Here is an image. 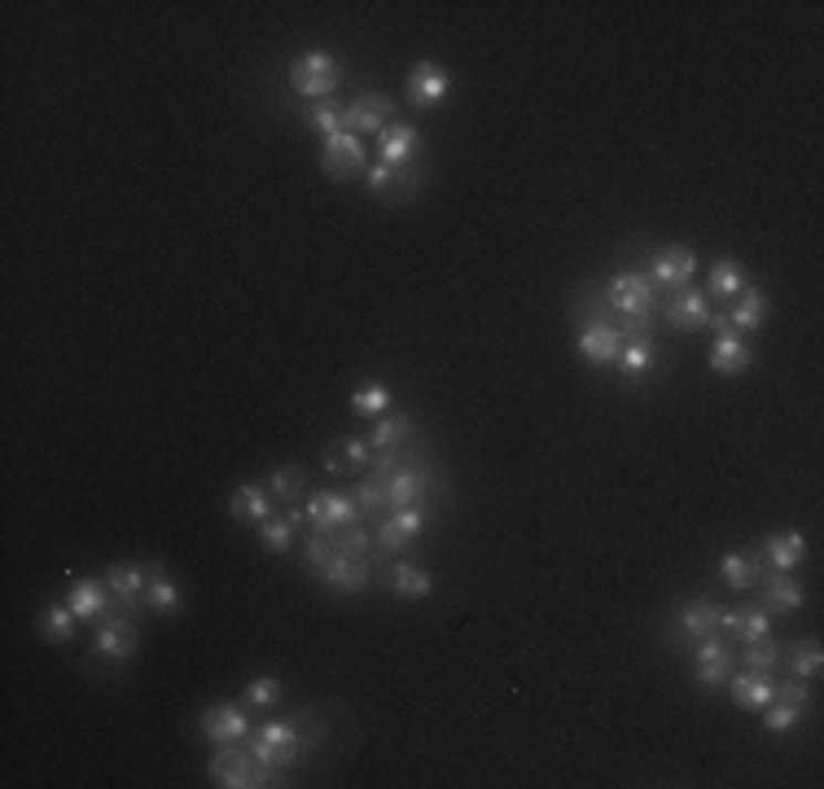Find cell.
<instances>
[{"label": "cell", "mask_w": 824, "mask_h": 789, "mask_svg": "<svg viewBox=\"0 0 824 789\" xmlns=\"http://www.w3.org/2000/svg\"><path fill=\"white\" fill-rule=\"evenodd\" d=\"M601 299L614 316V325L623 321V330L632 339H645L649 334V321H654V303H658V290L649 286L645 272L627 268V272H614L605 286H601Z\"/></svg>", "instance_id": "1"}, {"label": "cell", "mask_w": 824, "mask_h": 789, "mask_svg": "<svg viewBox=\"0 0 824 789\" xmlns=\"http://www.w3.org/2000/svg\"><path fill=\"white\" fill-rule=\"evenodd\" d=\"M207 777L220 789H268V786H285L277 768H263L250 750H237L233 746H220L207 764Z\"/></svg>", "instance_id": "2"}, {"label": "cell", "mask_w": 824, "mask_h": 789, "mask_svg": "<svg viewBox=\"0 0 824 789\" xmlns=\"http://www.w3.org/2000/svg\"><path fill=\"white\" fill-rule=\"evenodd\" d=\"M303 746H307V737H303V728H299L294 719H272V724H263V728L250 737V755H254L263 768H277V772H285V768L299 759Z\"/></svg>", "instance_id": "3"}, {"label": "cell", "mask_w": 824, "mask_h": 789, "mask_svg": "<svg viewBox=\"0 0 824 789\" xmlns=\"http://www.w3.org/2000/svg\"><path fill=\"white\" fill-rule=\"evenodd\" d=\"M338 84H343V66H338L334 53L312 49V53H299V58L290 62V89H294L299 97H316V102H325Z\"/></svg>", "instance_id": "4"}, {"label": "cell", "mask_w": 824, "mask_h": 789, "mask_svg": "<svg viewBox=\"0 0 824 789\" xmlns=\"http://www.w3.org/2000/svg\"><path fill=\"white\" fill-rule=\"evenodd\" d=\"M430 491H435L430 456H417V460L399 465L395 474H386V505H390V513H395V509H417V505H426Z\"/></svg>", "instance_id": "5"}, {"label": "cell", "mask_w": 824, "mask_h": 789, "mask_svg": "<svg viewBox=\"0 0 824 789\" xmlns=\"http://www.w3.org/2000/svg\"><path fill=\"white\" fill-rule=\"evenodd\" d=\"M303 509H307V522L316 536H334V531L359 522V505L347 491H312V496H303Z\"/></svg>", "instance_id": "6"}, {"label": "cell", "mask_w": 824, "mask_h": 789, "mask_svg": "<svg viewBox=\"0 0 824 789\" xmlns=\"http://www.w3.org/2000/svg\"><path fill=\"white\" fill-rule=\"evenodd\" d=\"M421 180H426V167L421 163H404V167H386V163H373L368 172H364V185H368V194L373 198H382V203H408L417 189H421Z\"/></svg>", "instance_id": "7"}, {"label": "cell", "mask_w": 824, "mask_h": 789, "mask_svg": "<svg viewBox=\"0 0 824 789\" xmlns=\"http://www.w3.org/2000/svg\"><path fill=\"white\" fill-rule=\"evenodd\" d=\"M693 272H698V250L693 246H658L654 255H649V286L658 290H685L689 281H693Z\"/></svg>", "instance_id": "8"}, {"label": "cell", "mask_w": 824, "mask_h": 789, "mask_svg": "<svg viewBox=\"0 0 824 789\" xmlns=\"http://www.w3.org/2000/svg\"><path fill=\"white\" fill-rule=\"evenodd\" d=\"M136 641H140L136 619L123 614L115 605V610L97 623V632H93V654H97V658H111V663H127V658L136 654Z\"/></svg>", "instance_id": "9"}, {"label": "cell", "mask_w": 824, "mask_h": 789, "mask_svg": "<svg viewBox=\"0 0 824 789\" xmlns=\"http://www.w3.org/2000/svg\"><path fill=\"white\" fill-rule=\"evenodd\" d=\"M426 522H430L426 505H417V509H395L390 518L377 522V531H373V549H377V553H404V549L417 544V536L426 531Z\"/></svg>", "instance_id": "10"}, {"label": "cell", "mask_w": 824, "mask_h": 789, "mask_svg": "<svg viewBox=\"0 0 824 789\" xmlns=\"http://www.w3.org/2000/svg\"><path fill=\"white\" fill-rule=\"evenodd\" d=\"M321 167H325L330 180H352L359 172H368V149L355 132H334V136H325Z\"/></svg>", "instance_id": "11"}, {"label": "cell", "mask_w": 824, "mask_h": 789, "mask_svg": "<svg viewBox=\"0 0 824 789\" xmlns=\"http://www.w3.org/2000/svg\"><path fill=\"white\" fill-rule=\"evenodd\" d=\"M719 619H723V610L715 605V596H693V601H680L676 605V614H671V645H680V641H707V636H715L719 632Z\"/></svg>", "instance_id": "12"}, {"label": "cell", "mask_w": 824, "mask_h": 789, "mask_svg": "<svg viewBox=\"0 0 824 789\" xmlns=\"http://www.w3.org/2000/svg\"><path fill=\"white\" fill-rule=\"evenodd\" d=\"M145 583H149V565H136V562H115L106 570V588L115 596V605L123 614H140L145 605Z\"/></svg>", "instance_id": "13"}, {"label": "cell", "mask_w": 824, "mask_h": 789, "mask_svg": "<svg viewBox=\"0 0 824 789\" xmlns=\"http://www.w3.org/2000/svg\"><path fill=\"white\" fill-rule=\"evenodd\" d=\"M312 574H316L325 588L355 596V592H364V588L373 583V562H368V558H347V553H334L330 562L316 565Z\"/></svg>", "instance_id": "14"}, {"label": "cell", "mask_w": 824, "mask_h": 789, "mask_svg": "<svg viewBox=\"0 0 824 789\" xmlns=\"http://www.w3.org/2000/svg\"><path fill=\"white\" fill-rule=\"evenodd\" d=\"M732 667H737V654L728 650V641H719V632L707 636V641H698V650H693V679H698L702 688L728 684Z\"/></svg>", "instance_id": "15"}, {"label": "cell", "mask_w": 824, "mask_h": 789, "mask_svg": "<svg viewBox=\"0 0 824 789\" xmlns=\"http://www.w3.org/2000/svg\"><path fill=\"white\" fill-rule=\"evenodd\" d=\"M452 93V75L439 66V62H417L408 71V102L417 111H435L444 97Z\"/></svg>", "instance_id": "16"}, {"label": "cell", "mask_w": 824, "mask_h": 789, "mask_svg": "<svg viewBox=\"0 0 824 789\" xmlns=\"http://www.w3.org/2000/svg\"><path fill=\"white\" fill-rule=\"evenodd\" d=\"M198 728H202V737H207L211 746H233V741H241V737L250 733L246 710H241L237 702H216V706H207L202 719H198Z\"/></svg>", "instance_id": "17"}, {"label": "cell", "mask_w": 824, "mask_h": 789, "mask_svg": "<svg viewBox=\"0 0 824 789\" xmlns=\"http://www.w3.org/2000/svg\"><path fill=\"white\" fill-rule=\"evenodd\" d=\"M663 321L671 330H707L710 325V299L702 290H667Z\"/></svg>", "instance_id": "18"}, {"label": "cell", "mask_w": 824, "mask_h": 789, "mask_svg": "<svg viewBox=\"0 0 824 789\" xmlns=\"http://www.w3.org/2000/svg\"><path fill=\"white\" fill-rule=\"evenodd\" d=\"M386 114H395V102L386 93H359L343 106V132H382L386 127Z\"/></svg>", "instance_id": "19"}, {"label": "cell", "mask_w": 824, "mask_h": 789, "mask_svg": "<svg viewBox=\"0 0 824 789\" xmlns=\"http://www.w3.org/2000/svg\"><path fill=\"white\" fill-rule=\"evenodd\" d=\"M421 158V132L408 127V123H386L377 132V163L386 167H404V163H417Z\"/></svg>", "instance_id": "20"}, {"label": "cell", "mask_w": 824, "mask_h": 789, "mask_svg": "<svg viewBox=\"0 0 824 789\" xmlns=\"http://www.w3.org/2000/svg\"><path fill=\"white\" fill-rule=\"evenodd\" d=\"M111 601H115V596H111L106 579H102V583H97V579H75L71 592H66V605L75 610L80 623H102V619L115 610Z\"/></svg>", "instance_id": "21"}, {"label": "cell", "mask_w": 824, "mask_h": 789, "mask_svg": "<svg viewBox=\"0 0 824 789\" xmlns=\"http://www.w3.org/2000/svg\"><path fill=\"white\" fill-rule=\"evenodd\" d=\"M768 570H772V565L763 558V544H754L750 553H723V558H719V579H723L728 588H737V592L754 588Z\"/></svg>", "instance_id": "22"}, {"label": "cell", "mask_w": 824, "mask_h": 789, "mask_svg": "<svg viewBox=\"0 0 824 789\" xmlns=\"http://www.w3.org/2000/svg\"><path fill=\"white\" fill-rule=\"evenodd\" d=\"M750 360H754V351H750V342L741 339L737 330L715 334V346H710V373H719V377H737V373L750 368Z\"/></svg>", "instance_id": "23"}, {"label": "cell", "mask_w": 824, "mask_h": 789, "mask_svg": "<svg viewBox=\"0 0 824 789\" xmlns=\"http://www.w3.org/2000/svg\"><path fill=\"white\" fill-rule=\"evenodd\" d=\"M759 583H763L759 610H768V614H794V610H803V588L790 579V570H768Z\"/></svg>", "instance_id": "24"}, {"label": "cell", "mask_w": 824, "mask_h": 789, "mask_svg": "<svg viewBox=\"0 0 824 789\" xmlns=\"http://www.w3.org/2000/svg\"><path fill=\"white\" fill-rule=\"evenodd\" d=\"M618 346H623V334L614 325H584L580 330V355L592 368H605L618 360Z\"/></svg>", "instance_id": "25"}, {"label": "cell", "mask_w": 824, "mask_h": 789, "mask_svg": "<svg viewBox=\"0 0 824 789\" xmlns=\"http://www.w3.org/2000/svg\"><path fill=\"white\" fill-rule=\"evenodd\" d=\"M229 513H233L237 522H263V518H272V491L263 482L237 487L233 496H229Z\"/></svg>", "instance_id": "26"}, {"label": "cell", "mask_w": 824, "mask_h": 789, "mask_svg": "<svg viewBox=\"0 0 824 789\" xmlns=\"http://www.w3.org/2000/svg\"><path fill=\"white\" fill-rule=\"evenodd\" d=\"M763 321H768V299H763V290L745 286V290H741V294L732 299L728 325H732L737 334H750V330H763Z\"/></svg>", "instance_id": "27"}, {"label": "cell", "mask_w": 824, "mask_h": 789, "mask_svg": "<svg viewBox=\"0 0 824 789\" xmlns=\"http://www.w3.org/2000/svg\"><path fill=\"white\" fill-rule=\"evenodd\" d=\"M803 553H807L803 531H776V536L763 540V558H768L772 570H794V565L803 562Z\"/></svg>", "instance_id": "28"}, {"label": "cell", "mask_w": 824, "mask_h": 789, "mask_svg": "<svg viewBox=\"0 0 824 789\" xmlns=\"http://www.w3.org/2000/svg\"><path fill=\"white\" fill-rule=\"evenodd\" d=\"M417 439V422L413 417H377L373 430H368V444L373 451H390V448H408Z\"/></svg>", "instance_id": "29"}, {"label": "cell", "mask_w": 824, "mask_h": 789, "mask_svg": "<svg viewBox=\"0 0 824 789\" xmlns=\"http://www.w3.org/2000/svg\"><path fill=\"white\" fill-rule=\"evenodd\" d=\"M386 583H390V592H395V596H408V601H421V596H430V592H435L430 570H421V565H413V562H395V565H390Z\"/></svg>", "instance_id": "30"}, {"label": "cell", "mask_w": 824, "mask_h": 789, "mask_svg": "<svg viewBox=\"0 0 824 789\" xmlns=\"http://www.w3.org/2000/svg\"><path fill=\"white\" fill-rule=\"evenodd\" d=\"M618 373L627 377V382H636V377H645L654 364H658V351H654V339L645 334V339H627L623 346H618Z\"/></svg>", "instance_id": "31"}, {"label": "cell", "mask_w": 824, "mask_h": 789, "mask_svg": "<svg viewBox=\"0 0 824 789\" xmlns=\"http://www.w3.org/2000/svg\"><path fill=\"white\" fill-rule=\"evenodd\" d=\"M728 693H732L737 706H745V710H763V706L772 702V679L741 667V676L728 679Z\"/></svg>", "instance_id": "32"}, {"label": "cell", "mask_w": 824, "mask_h": 789, "mask_svg": "<svg viewBox=\"0 0 824 789\" xmlns=\"http://www.w3.org/2000/svg\"><path fill=\"white\" fill-rule=\"evenodd\" d=\"M364 465H373V444H364V439H338V444L325 448V469L330 474H352V469H364Z\"/></svg>", "instance_id": "33"}, {"label": "cell", "mask_w": 824, "mask_h": 789, "mask_svg": "<svg viewBox=\"0 0 824 789\" xmlns=\"http://www.w3.org/2000/svg\"><path fill=\"white\" fill-rule=\"evenodd\" d=\"M145 605L154 614H180V588L167 579L163 565H149V583H145Z\"/></svg>", "instance_id": "34"}, {"label": "cell", "mask_w": 824, "mask_h": 789, "mask_svg": "<svg viewBox=\"0 0 824 789\" xmlns=\"http://www.w3.org/2000/svg\"><path fill=\"white\" fill-rule=\"evenodd\" d=\"M719 632H732L741 645L750 641H763L772 632V614L768 610H745V614H723L719 619Z\"/></svg>", "instance_id": "35"}, {"label": "cell", "mask_w": 824, "mask_h": 789, "mask_svg": "<svg viewBox=\"0 0 824 789\" xmlns=\"http://www.w3.org/2000/svg\"><path fill=\"white\" fill-rule=\"evenodd\" d=\"M268 491L277 505H299L307 496V474L299 465H277L272 478H268Z\"/></svg>", "instance_id": "36"}, {"label": "cell", "mask_w": 824, "mask_h": 789, "mask_svg": "<svg viewBox=\"0 0 824 789\" xmlns=\"http://www.w3.org/2000/svg\"><path fill=\"white\" fill-rule=\"evenodd\" d=\"M40 636L49 641V645H66L71 636H75V610L62 601V605H49L44 614H40Z\"/></svg>", "instance_id": "37"}, {"label": "cell", "mask_w": 824, "mask_h": 789, "mask_svg": "<svg viewBox=\"0 0 824 789\" xmlns=\"http://www.w3.org/2000/svg\"><path fill=\"white\" fill-rule=\"evenodd\" d=\"M745 286H750V281H745V268H741L737 259H719V263L710 268V294H719V299H737Z\"/></svg>", "instance_id": "38"}, {"label": "cell", "mask_w": 824, "mask_h": 789, "mask_svg": "<svg viewBox=\"0 0 824 789\" xmlns=\"http://www.w3.org/2000/svg\"><path fill=\"white\" fill-rule=\"evenodd\" d=\"M741 667H745V672H759V676H772V672L781 667V645H776L772 636L750 641V645L741 650Z\"/></svg>", "instance_id": "39"}, {"label": "cell", "mask_w": 824, "mask_h": 789, "mask_svg": "<svg viewBox=\"0 0 824 789\" xmlns=\"http://www.w3.org/2000/svg\"><path fill=\"white\" fill-rule=\"evenodd\" d=\"M352 408L359 413V417H382L386 408H390V386L386 382H359L352 391Z\"/></svg>", "instance_id": "40"}, {"label": "cell", "mask_w": 824, "mask_h": 789, "mask_svg": "<svg viewBox=\"0 0 824 789\" xmlns=\"http://www.w3.org/2000/svg\"><path fill=\"white\" fill-rule=\"evenodd\" d=\"M259 544H263V553H285V549L294 544V522H290L285 513L263 518V522H259Z\"/></svg>", "instance_id": "41"}, {"label": "cell", "mask_w": 824, "mask_h": 789, "mask_svg": "<svg viewBox=\"0 0 824 789\" xmlns=\"http://www.w3.org/2000/svg\"><path fill=\"white\" fill-rule=\"evenodd\" d=\"M821 667H824V654H821V645H816V641H799V645L790 650V676L816 679V676H821Z\"/></svg>", "instance_id": "42"}, {"label": "cell", "mask_w": 824, "mask_h": 789, "mask_svg": "<svg viewBox=\"0 0 824 789\" xmlns=\"http://www.w3.org/2000/svg\"><path fill=\"white\" fill-rule=\"evenodd\" d=\"M334 540V553H347V558H373V531H364L359 522L355 527H343L330 536Z\"/></svg>", "instance_id": "43"}, {"label": "cell", "mask_w": 824, "mask_h": 789, "mask_svg": "<svg viewBox=\"0 0 824 789\" xmlns=\"http://www.w3.org/2000/svg\"><path fill=\"white\" fill-rule=\"evenodd\" d=\"M355 505H359V513H382V509H390V505H386V478L364 474L359 487H355Z\"/></svg>", "instance_id": "44"}, {"label": "cell", "mask_w": 824, "mask_h": 789, "mask_svg": "<svg viewBox=\"0 0 824 789\" xmlns=\"http://www.w3.org/2000/svg\"><path fill=\"white\" fill-rule=\"evenodd\" d=\"M307 123L316 127V132H325V136H334V132H343V106L338 102H316V106H307Z\"/></svg>", "instance_id": "45"}, {"label": "cell", "mask_w": 824, "mask_h": 789, "mask_svg": "<svg viewBox=\"0 0 824 789\" xmlns=\"http://www.w3.org/2000/svg\"><path fill=\"white\" fill-rule=\"evenodd\" d=\"M772 702H790V706H799V710H807L812 706V688H807V679L790 676V679H772Z\"/></svg>", "instance_id": "46"}, {"label": "cell", "mask_w": 824, "mask_h": 789, "mask_svg": "<svg viewBox=\"0 0 824 789\" xmlns=\"http://www.w3.org/2000/svg\"><path fill=\"white\" fill-rule=\"evenodd\" d=\"M799 719H803V710L790 706V702H768V706H763V728H768V733H785V728H794Z\"/></svg>", "instance_id": "47"}, {"label": "cell", "mask_w": 824, "mask_h": 789, "mask_svg": "<svg viewBox=\"0 0 824 789\" xmlns=\"http://www.w3.org/2000/svg\"><path fill=\"white\" fill-rule=\"evenodd\" d=\"M246 702H250V706H277V702H281V679H277V676L250 679V688H246Z\"/></svg>", "instance_id": "48"}, {"label": "cell", "mask_w": 824, "mask_h": 789, "mask_svg": "<svg viewBox=\"0 0 824 789\" xmlns=\"http://www.w3.org/2000/svg\"><path fill=\"white\" fill-rule=\"evenodd\" d=\"M330 558H334V540L312 531V536H307V549H303V565H307V570H316V565H325Z\"/></svg>", "instance_id": "49"}]
</instances>
